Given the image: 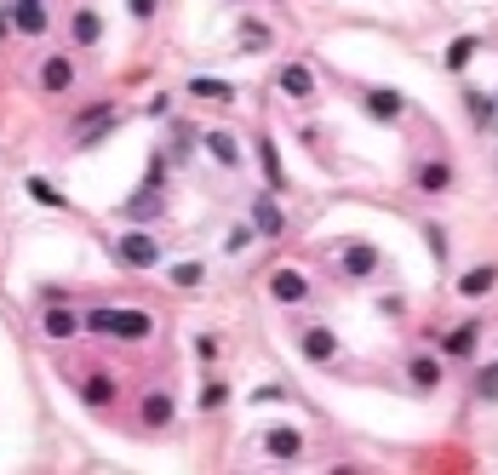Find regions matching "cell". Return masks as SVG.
<instances>
[{
  "label": "cell",
  "mask_w": 498,
  "mask_h": 475,
  "mask_svg": "<svg viewBox=\"0 0 498 475\" xmlns=\"http://www.w3.org/2000/svg\"><path fill=\"white\" fill-rule=\"evenodd\" d=\"M80 332L121 338V343H149V338H155V315H149V310H110V304H98V310L80 315Z\"/></svg>",
  "instance_id": "cell-1"
},
{
  "label": "cell",
  "mask_w": 498,
  "mask_h": 475,
  "mask_svg": "<svg viewBox=\"0 0 498 475\" xmlns=\"http://www.w3.org/2000/svg\"><path fill=\"white\" fill-rule=\"evenodd\" d=\"M121 126V110L115 103H92V110H80V121L69 126V149H98Z\"/></svg>",
  "instance_id": "cell-2"
},
{
  "label": "cell",
  "mask_w": 498,
  "mask_h": 475,
  "mask_svg": "<svg viewBox=\"0 0 498 475\" xmlns=\"http://www.w3.org/2000/svg\"><path fill=\"white\" fill-rule=\"evenodd\" d=\"M75 396L92 406V413H110V406L121 401V384H115L110 366H80V373H75Z\"/></svg>",
  "instance_id": "cell-3"
},
{
  "label": "cell",
  "mask_w": 498,
  "mask_h": 475,
  "mask_svg": "<svg viewBox=\"0 0 498 475\" xmlns=\"http://www.w3.org/2000/svg\"><path fill=\"white\" fill-rule=\"evenodd\" d=\"M298 355H304L310 366H333V361L344 355V343H338L333 327H321V321H304V327H298Z\"/></svg>",
  "instance_id": "cell-4"
},
{
  "label": "cell",
  "mask_w": 498,
  "mask_h": 475,
  "mask_svg": "<svg viewBox=\"0 0 498 475\" xmlns=\"http://www.w3.org/2000/svg\"><path fill=\"white\" fill-rule=\"evenodd\" d=\"M264 287H270V298H275V304H287V310H298V304H310L315 280H310L304 269L281 264V269H270V275H264Z\"/></svg>",
  "instance_id": "cell-5"
},
{
  "label": "cell",
  "mask_w": 498,
  "mask_h": 475,
  "mask_svg": "<svg viewBox=\"0 0 498 475\" xmlns=\"http://www.w3.org/2000/svg\"><path fill=\"white\" fill-rule=\"evenodd\" d=\"M115 258H121L126 269H155V264H161V241H155L149 229L132 224L126 235H115Z\"/></svg>",
  "instance_id": "cell-6"
},
{
  "label": "cell",
  "mask_w": 498,
  "mask_h": 475,
  "mask_svg": "<svg viewBox=\"0 0 498 475\" xmlns=\"http://www.w3.org/2000/svg\"><path fill=\"white\" fill-rule=\"evenodd\" d=\"M482 321H459L447 338H441V361H452V366H470L475 355H482Z\"/></svg>",
  "instance_id": "cell-7"
},
{
  "label": "cell",
  "mask_w": 498,
  "mask_h": 475,
  "mask_svg": "<svg viewBox=\"0 0 498 475\" xmlns=\"http://www.w3.org/2000/svg\"><path fill=\"white\" fill-rule=\"evenodd\" d=\"M35 80H40V92H47V98L75 92V58L69 52H47V58H40V69H35Z\"/></svg>",
  "instance_id": "cell-8"
},
{
  "label": "cell",
  "mask_w": 498,
  "mask_h": 475,
  "mask_svg": "<svg viewBox=\"0 0 498 475\" xmlns=\"http://www.w3.org/2000/svg\"><path fill=\"white\" fill-rule=\"evenodd\" d=\"M378 264H384V258H378L373 241H350V247L338 252V280H373Z\"/></svg>",
  "instance_id": "cell-9"
},
{
  "label": "cell",
  "mask_w": 498,
  "mask_h": 475,
  "mask_svg": "<svg viewBox=\"0 0 498 475\" xmlns=\"http://www.w3.org/2000/svg\"><path fill=\"white\" fill-rule=\"evenodd\" d=\"M138 418H143V429H172L178 424V396L172 390H143L138 396Z\"/></svg>",
  "instance_id": "cell-10"
},
{
  "label": "cell",
  "mask_w": 498,
  "mask_h": 475,
  "mask_svg": "<svg viewBox=\"0 0 498 475\" xmlns=\"http://www.w3.org/2000/svg\"><path fill=\"white\" fill-rule=\"evenodd\" d=\"M361 110L373 115L378 126H396L401 115H407V98L396 92V86H366V98H361Z\"/></svg>",
  "instance_id": "cell-11"
},
{
  "label": "cell",
  "mask_w": 498,
  "mask_h": 475,
  "mask_svg": "<svg viewBox=\"0 0 498 475\" xmlns=\"http://www.w3.org/2000/svg\"><path fill=\"white\" fill-rule=\"evenodd\" d=\"M6 17H12V29H17V35H29V40H40V35L52 29L47 0H12V6H6Z\"/></svg>",
  "instance_id": "cell-12"
},
{
  "label": "cell",
  "mask_w": 498,
  "mask_h": 475,
  "mask_svg": "<svg viewBox=\"0 0 498 475\" xmlns=\"http://www.w3.org/2000/svg\"><path fill=\"white\" fill-rule=\"evenodd\" d=\"M161 212H166V195H161L155 184H138V195L121 201V218H126V224H155Z\"/></svg>",
  "instance_id": "cell-13"
},
{
  "label": "cell",
  "mask_w": 498,
  "mask_h": 475,
  "mask_svg": "<svg viewBox=\"0 0 498 475\" xmlns=\"http://www.w3.org/2000/svg\"><path fill=\"white\" fill-rule=\"evenodd\" d=\"M69 40H75V52H98V40H103L98 6H75V12H69Z\"/></svg>",
  "instance_id": "cell-14"
},
{
  "label": "cell",
  "mask_w": 498,
  "mask_h": 475,
  "mask_svg": "<svg viewBox=\"0 0 498 475\" xmlns=\"http://www.w3.org/2000/svg\"><path fill=\"white\" fill-rule=\"evenodd\" d=\"M40 332H47V343H69V338H80V315L63 304H47V315H40Z\"/></svg>",
  "instance_id": "cell-15"
},
{
  "label": "cell",
  "mask_w": 498,
  "mask_h": 475,
  "mask_svg": "<svg viewBox=\"0 0 498 475\" xmlns=\"http://www.w3.org/2000/svg\"><path fill=\"white\" fill-rule=\"evenodd\" d=\"M252 229H258V235H270V241H281V235H287V212H281L275 189H264V195L252 201Z\"/></svg>",
  "instance_id": "cell-16"
},
{
  "label": "cell",
  "mask_w": 498,
  "mask_h": 475,
  "mask_svg": "<svg viewBox=\"0 0 498 475\" xmlns=\"http://www.w3.org/2000/svg\"><path fill=\"white\" fill-rule=\"evenodd\" d=\"M275 86H281V92H287L292 103H310V98H315V75H310V63H281Z\"/></svg>",
  "instance_id": "cell-17"
},
{
  "label": "cell",
  "mask_w": 498,
  "mask_h": 475,
  "mask_svg": "<svg viewBox=\"0 0 498 475\" xmlns=\"http://www.w3.org/2000/svg\"><path fill=\"white\" fill-rule=\"evenodd\" d=\"M264 452H270V459H281V464H292L298 452H304V436H298L292 424H275V429H264Z\"/></svg>",
  "instance_id": "cell-18"
},
{
  "label": "cell",
  "mask_w": 498,
  "mask_h": 475,
  "mask_svg": "<svg viewBox=\"0 0 498 475\" xmlns=\"http://www.w3.org/2000/svg\"><path fill=\"white\" fill-rule=\"evenodd\" d=\"M207 155L218 161V166H229V172H241L247 149H241V138H235V132H224V126H218V132H207Z\"/></svg>",
  "instance_id": "cell-19"
},
{
  "label": "cell",
  "mask_w": 498,
  "mask_h": 475,
  "mask_svg": "<svg viewBox=\"0 0 498 475\" xmlns=\"http://www.w3.org/2000/svg\"><path fill=\"white\" fill-rule=\"evenodd\" d=\"M413 184H419V195H447V189H452V166L447 161H419Z\"/></svg>",
  "instance_id": "cell-20"
},
{
  "label": "cell",
  "mask_w": 498,
  "mask_h": 475,
  "mask_svg": "<svg viewBox=\"0 0 498 475\" xmlns=\"http://www.w3.org/2000/svg\"><path fill=\"white\" fill-rule=\"evenodd\" d=\"M407 384H413L419 396L441 390V355H413V361H407Z\"/></svg>",
  "instance_id": "cell-21"
},
{
  "label": "cell",
  "mask_w": 498,
  "mask_h": 475,
  "mask_svg": "<svg viewBox=\"0 0 498 475\" xmlns=\"http://www.w3.org/2000/svg\"><path fill=\"white\" fill-rule=\"evenodd\" d=\"M452 287H459V298H487L498 287V264H475V269H464L452 280Z\"/></svg>",
  "instance_id": "cell-22"
},
{
  "label": "cell",
  "mask_w": 498,
  "mask_h": 475,
  "mask_svg": "<svg viewBox=\"0 0 498 475\" xmlns=\"http://www.w3.org/2000/svg\"><path fill=\"white\" fill-rule=\"evenodd\" d=\"M195 149H201V132H195L189 121H172V143H166V161H189Z\"/></svg>",
  "instance_id": "cell-23"
},
{
  "label": "cell",
  "mask_w": 498,
  "mask_h": 475,
  "mask_svg": "<svg viewBox=\"0 0 498 475\" xmlns=\"http://www.w3.org/2000/svg\"><path fill=\"white\" fill-rule=\"evenodd\" d=\"M189 98H207V103H235V86H229V80H212V75H195V80H189Z\"/></svg>",
  "instance_id": "cell-24"
},
{
  "label": "cell",
  "mask_w": 498,
  "mask_h": 475,
  "mask_svg": "<svg viewBox=\"0 0 498 475\" xmlns=\"http://www.w3.org/2000/svg\"><path fill=\"white\" fill-rule=\"evenodd\" d=\"M166 280H172L178 292H195V287L207 280V264H201V258H189V264H172V269H166Z\"/></svg>",
  "instance_id": "cell-25"
},
{
  "label": "cell",
  "mask_w": 498,
  "mask_h": 475,
  "mask_svg": "<svg viewBox=\"0 0 498 475\" xmlns=\"http://www.w3.org/2000/svg\"><path fill=\"white\" fill-rule=\"evenodd\" d=\"M24 189H29V201H40V206H52V212H63V206H69V195H63V189H58L52 178H29Z\"/></svg>",
  "instance_id": "cell-26"
},
{
  "label": "cell",
  "mask_w": 498,
  "mask_h": 475,
  "mask_svg": "<svg viewBox=\"0 0 498 475\" xmlns=\"http://www.w3.org/2000/svg\"><path fill=\"white\" fill-rule=\"evenodd\" d=\"M258 161H264V184L270 189H287V172H281V155H275L270 138H258Z\"/></svg>",
  "instance_id": "cell-27"
},
{
  "label": "cell",
  "mask_w": 498,
  "mask_h": 475,
  "mask_svg": "<svg viewBox=\"0 0 498 475\" xmlns=\"http://www.w3.org/2000/svg\"><path fill=\"white\" fill-rule=\"evenodd\" d=\"M475 401H498V361H482V366H475Z\"/></svg>",
  "instance_id": "cell-28"
},
{
  "label": "cell",
  "mask_w": 498,
  "mask_h": 475,
  "mask_svg": "<svg viewBox=\"0 0 498 475\" xmlns=\"http://www.w3.org/2000/svg\"><path fill=\"white\" fill-rule=\"evenodd\" d=\"M470 58H475V35H459V40L447 47V58H441V63H447L452 75H464V63H470Z\"/></svg>",
  "instance_id": "cell-29"
},
{
  "label": "cell",
  "mask_w": 498,
  "mask_h": 475,
  "mask_svg": "<svg viewBox=\"0 0 498 475\" xmlns=\"http://www.w3.org/2000/svg\"><path fill=\"white\" fill-rule=\"evenodd\" d=\"M252 241H258V229H252V224H235V229L224 235V252H229V258H241Z\"/></svg>",
  "instance_id": "cell-30"
},
{
  "label": "cell",
  "mask_w": 498,
  "mask_h": 475,
  "mask_svg": "<svg viewBox=\"0 0 498 475\" xmlns=\"http://www.w3.org/2000/svg\"><path fill=\"white\" fill-rule=\"evenodd\" d=\"M464 103H470V121H475V126H493V103H487V92H475V86H470Z\"/></svg>",
  "instance_id": "cell-31"
},
{
  "label": "cell",
  "mask_w": 498,
  "mask_h": 475,
  "mask_svg": "<svg viewBox=\"0 0 498 475\" xmlns=\"http://www.w3.org/2000/svg\"><path fill=\"white\" fill-rule=\"evenodd\" d=\"M241 47L247 52H270V29L264 24H241Z\"/></svg>",
  "instance_id": "cell-32"
},
{
  "label": "cell",
  "mask_w": 498,
  "mask_h": 475,
  "mask_svg": "<svg viewBox=\"0 0 498 475\" xmlns=\"http://www.w3.org/2000/svg\"><path fill=\"white\" fill-rule=\"evenodd\" d=\"M224 401H229V384H207V396H201V413H218Z\"/></svg>",
  "instance_id": "cell-33"
},
{
  "label": "cell",
  "mask_w": 498,
  "mask_h": 475,
  "mask_svg": "<svg viewBox=\"0 0 498 475\" xmlns=\"http://www.w3.org/2000/svg\"><path fill=\"white\" fill-rule=\"evenodd\" d=\"M126 12H132V17H138V24H149V17H155V12H161V0H126Z\"/></svg>",
  "instance_id": "cell-34"
},
{
  "label": "cell",
  "mask_w": 498,
  "mask_h": 475,
  "mask_svg": "<svg viewBox=\"0 0 498 475\" xmlns=\"http://www.w3.org/2000/svg\"><path fill=\"white\" fill-rule=\"evenodd\" d=\"M424 235H429V252L447 258V229H441V224H424Z\"/></svg>",
  "instance_id": "cell-35"
},
{
  "label": "cell",
  "mask_w": 498,
  "mask_h": 475,
  "mask_svg": "<svg viewBox=\"0 0 498 475\" xmlns=\"http://www.w3.org/2000/svg\"><path fill=\"white\" fill-rule=\"evenodd\" d=\"M143 115H149V121H166V115H172V98H149Z\"/></svg>",
  "instance_id": "cell-36"
},
{
  "label": "cell",
  "mask_w": 498,
  "mask_h": 475,
  "mask_svg": "<svg viewBox=\"0 0 498 475\" xmlns=\"http://www.w3.org/2000/svg\"><path fill=\"white\" fill-rule=\"evenodd\" d=\"M224 6H241V0H224Z\"/></svg>",
  "instance_id": "cell-37"
}]
</instances>
